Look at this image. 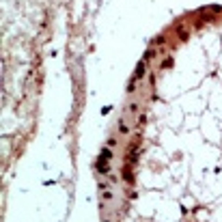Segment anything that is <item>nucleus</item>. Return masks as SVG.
<instances>
[{
  "label": "nucleus",
  "mask_w": 222,
  "mask_h": 222,
  "mask_svg": "<svg viewBox=\"0 0 222 222\" xmlns=\"http://www.w3.org/2000/svg\"><path fill=\"white\" fill-rule=\"evenodd\" d=\"M170 65H173V58H164V63H162V67H164V69H166V67H170Z\"/></svg>",
  "instance_id": "nucleus-5"
},
{
  "label": "nucleus",
  "mask_w": 222,
  "mask_h": 222,
  "mask_svg": "<svg viewBox=\"0 0 222 222\" xmlns=\"http://www.w3.org/2000/svg\"><path fill=\"white\" fill-rule=\"evenodd\" d=\"M97 170H101L104 175H106V173H110V166H108L106 157H104V160H101V157H99V162H97Z\"/></svg>",
  "instance_id": "nucleus-1"
},
{
  "label": "nucleus",
  "mask_w": 222,
  "mask_h": 222,
  "mask_svg": "<svg viewBox=\"0 0 222 222\" xmlns=\"http://www.w3.org/2000/svg\"><path fill=\"white\" fill-rule=\"evenodd\" d=\"M104 190H108V181H99V192H104Z\"/></svg>",
  "instance_id": "nucleus-6"
},
{
  "label": "nucleus",
  "mask_w": 222,
  "mask_h": 222,
  "mask_svg": "<svg viewBox=\"0 0 222 222\" xmlns=\"http://www.w3.org/2000/svg\"><path fill=\"white\" fill-rule=\"evenodd\" d=\"M119 132H121V134H127V132H129L127 125H125V121H119Z\"/></svg>",
  "instance_id": "nucleus-3"
},
{
  "label": "nucleus",
  "mask_w": 222,
  "mask_h": 222,
  "mask_svg": "<svg viewBox=\"0 0 222 222\" xmlns=\"http://www.w3.org/2000/svg\"><path fill=\"white\" fill-rule=\"evenodd\" d=\"M101 155H104V157H106V160H108V157H110V149H104V151H101Z\"/></svg>",
  "instance_id": "nucleus-7"
},
{
  "label": "nucleus",
  "mask_w": 222,
  "mask_h": 222,
  "mask_svg": "<svg viewBox=\"0 0 222 222\" xmlns=\"http://www.w3.org/2000/svg\"><path fill=\"white\" fill-rule=\"evenodd\" d=\"M101 198H104V201H112V198H114V196H112V192H108V190H104Z\"/></svg>",
  "instance_id": "nucleus-4"
},
{
  "label": "nucleus",
  "mask_w": 222,
  "mask_h": 222,
  "mask_svg": "<svg viewBox=\"0 0 222 222\" xmlns=\"http://www.w3.org/2000/svg\"><path fill=\"white\" fill-rule=\"evenodd\" d=\"M142 74H144V63H140V65H138V69H136V78H134V80H138Z\"/></svg>",
  "instance_id": "nucleus-2"
}]
</instances>
